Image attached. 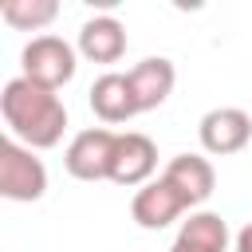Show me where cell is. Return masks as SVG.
Segmentation results:
<instances>
[{
    "label": "cell",
    "mask_w": 252,
    "mask_h": 252,
    "mask_svg": "<svg viewBox=\"0 0 252 252\" xmlns=\"http://www.w3.org/2000/svg\"><path fill=\"white\" fill-rule=\"evenodd\" d=\"M0 114L32 150L59 146V138L67 130V106L59 102V94L39 87V83H32V79H24V75L4 83Z\"/></svg>",
    "instance_id": "obj_1"
},
{
    "label": "cell",
    "mask_w": 252,
    "mask_h": 252,
    "mask_svg": "<svg viewBox=\"0 0 252 252\" xmlns=\"http://www.w3.org/2000/svg\"><path fill=\"white\" fill-rule=\"evenodd\" d=\"M55 12H59L55 0H4V4H0L4 24L20 28V32H39V28H47V24L55 20Z\"/></svg>",
    "instance_id": "obj_13"
},
{
    "label": "cell",
    "mask_w": 252,
    "mask_h": 252,
    "mask_svg": "<svg viewBox=\"0 0 252 252\" xmlns=\"http://www.w3.org/2000/svg\"><path fill=\"white\" fill-rule=\"evenodd\" d=\"M177 240L189 244V248H197V252H224L228 248V224L217 213H197V217H189L181 224Z\"/></svg>",
    "instance_id": "obj_12"
},
{
    "label": "cell",
    "mask_w": 252,
    "mask_h": 252,
    "mask_svg": "<svg viewBox=\"0 0 252 252\" xmlns=\"http://www.w3.org/2000/svg\"><path fill=\"white\" fill-rule=\"evenodd\" d=\"M161 177L181 193L185 205H201V201H209V197H213V185H217L213 165H209L205 158H197V154H177V158L165 165Z\"/></svg>",
    "instance_id": "obj_9"
},
{
    "label": "cell",
    "mask_w": 252,
    "mask_h": 252,
    "mask_svg": "<svg viewBox=\"0 0 252 252\" xmlns=\"http://www.w3.org/2000/svg\"><path fill=\"white\" fill-rule=\"evenodd\" d=\"M236 252H252V224L240 228V236H236Z\"/></svg>",
    "instance_id": "obj_14"
},
{
    "label": "cell",
    "mask_w": 252,
    "mask_h": 252,
    "mask_svg": "<svg viewBox=\"0 0 252 252\" xmlns=\"http://www.w3.org/2000/svg\"><path fill=\"white\" fill-rule=\"evenodd\" d=\"M169 252H197V248H189V244H181V240H173V248Z\"/></svg>",
    "instance_id": "obj_15"
},
{
    "label": "cell",
    "mask_w": 252,
    "mask_h": 252,
    "mask_svg": "<svg viewBox=\"0 0 252 252\" xmlns=\"http://www.w3.org/2000/svg\"><path fill=\"white\" fill-rule=\"evenodd\" d=\"M91 110L106 126L130 122L138 114V102H134V91H130V75H114L110 71V75L94 79V87H91Z\"/></svg>",
    "instance_id": "obj_8"
},
{
    "label": "cell",
    "mask_w": 252,
    "mask_h": 252,
    "mask_svg": "<svg viewBox=\"0 0 252 252\" xmlns=\"http://www.w3.org/2000/svg\"><path fill=\"white\" fill-rule=\"evenodd\" d=\"M114 146H118V134L94 126V130H83L75 134V142L67 146V173L79 177V181H102L110 177V165H114Z\"/></svg>",
    "instance_id": "obj_4"
},
{
    "label": "cell",
    "mask_w": 252,
    "mask_h": 252,
    "mask_svg": "<svg viewBox=\"0 0 252 252\" xmlns=\"http://www.w3.org/2000/svg\"><path fill=\"white\" fill-rule=\"evenodd\" d=\"M185 209H189V205L181 201V193H177L165 177L142 185V189L134 193V201H130V213H134V220H138L142 228H165V224L177 220Z\"/></svg>",
    "instance_id": "obj_7"
},
{
    "label": "cell",
    "mask_w": 252,
    "mask_h": 252,
    "mask_svg": "<svg viewBox=\"0 0 252 252\" xmlns=\"http://www.w3.org/2000/svg\"><path fill=\"white\" fill-rule=\"evenodd\" d=\"M154 169H158V146H154L146 134H138V130L118 134L110 181H114V185H142Z\"/></svg>",
    "instance_id": "obj_6"
},
{
    "label": "cell",
    "mask_w": 252,
    "mask_h": 252,
    "mask_svg": "<svg viewBox=\"0 0 252 252\" xmlns=\"http://www.w3.org/2000/svg\"><path fill=\"white\" fill-rule=\"evenodd\" d=\"M47 193V169L32 150L16 142H0V197L8 201H39Z\"/></svg>",
    "instance_id": "obj_3"
},
{
    "label": "cell",
    "mask_w": 252,
    "mask_h": 252,
    "mask_svg": "<svg viewBox=\"0 0 252 252\" xmlns=\"http://www.w3.org/2000/svg\"><path fill=\"white\" fill-rule=\"evenodd\" d=\"M173 83H177V71H173V63L161 59V55L142 59V63L130 71V91H134L138 110H154V106H161V102L173 94Z\"/></svg>",
    "instance_id": "obj_10"
},
{
    "label": "cell",
    "mask_w": 252,
    "mask_h": 252,
    "mask_svg": "<svg viewBox=\"0 0 252 252\" xmlns=\"http://www.w3.org/2000/svg\"><path fill=\"white\" fill-rule=\"evenodd\" d=\"M252 138V118L236 106H220V110H209L201 118V146L217 158H228V154H240Z\"/></svg>",
    "instance_id": "obj_5"
},
{
    "label": "cell",
    "mask_w": 252,
    "mask_h": 252,
    "mask_svg": "<svg viewBox=\"0 0 252 252\" xmlns=\"http://www.w3.org/2000/svg\"><path fill=\"white\" fill-rule=\"evenodd\" d=\"M20 63H24V79H32V83H39L47 91H59L63 83L75 79V51L59 35H35L24 47Z\"/></svg>",
    "instance_id": "obj_2"
},
{
    "label": "cell",
    "mask_w": 252,
    "mask_h": 252,
    "mask_svg": "<svg viewBox=\"0 0 252 252\" xmlns=\"http://www.w3.org/2000/svg\"><path fill=\"white\" fill-rule=\"evenodd\" d=\"M79 51L91 63H118L126 51V28L114 16H94L79 32Z\"/></svg>",
    "instance_id": "obj_11"
}]
</instances>
